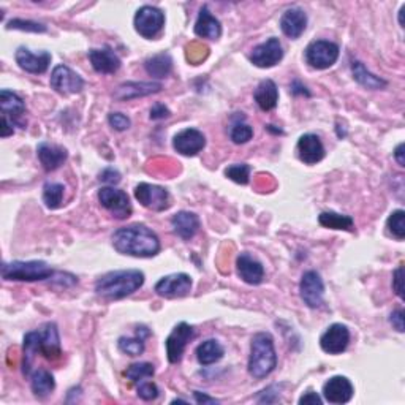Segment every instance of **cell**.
Masks as SVG:
<instances>
[{
	"label": "cell",
	"instance_id": "50",
	"mask_svg": "<svg viewBox=\"0 0 405 405\" xmlns=\"http://www.w3.org/2000/svg\"><path fill=\"white\" fill-rule=\"evenodd\" d=\"M15 133V128H13V123L10 121H6L2 118V138H6V136H10Z\"/></svg>",
	"mask_w": 405,
	"mask_h": 405
},
{
	"label": "cell",
	"instance_id": "40",
	"mask_svg": "<svg viewBox=\"0 0 405 405\" xmlns=\"http://www.w3.org/2000/svg\"><path fill=\"white\" fill-rule=\"evenodd\" d=\"M231 140L233 143H236V144H244L247 141H250L252 140V136H253V130L250 126H247V123H243V122H238L233 126L231 128Z\"/></svg>",
	"mask_w": 405,
	"mask_h": 405
},
{
	"label": "cell",
	"instance_id": "13",
	"mask_svg": "<svg viewBox=\"0 0 405 405\" xmlns=\"http://www.w3.org/2000/svg\"><path fill=\"white\" fill-rule=\"evenodd\" d=\"M194 335H195L194 328L187 323H184V321L173 329V333H171L167 339V355L171 365H176V362H179L182 360L185 347H187L189 342L194 339Z\"/></svg>",
	"mask_w": 405,
	"mask_h": 405
},
{
	"label": "cell",
	"instance_id": "32",
	"mask_svg": "<svg viewBox=\"0 0 405 405\" xmlns=\"http://www.w3.org/2000/svg\"><path fill=\"white\" fill-rule=\"evenodd\" d=\"M30 387L33 394L40 397V399H43V397L50 396L52 393L54 388H56V382H54V377L50 370L38 369L32 374Z\"/></svg>",
	"mask_w": 405,
	"mask_h": 405
},
{
	"label": "cell",
	"instance_id": "44",
	"mask_svg": "<svg viewBox=\"0 0 405 405\" xmlns=\"http://www.w3.org/2000/svg\"><path fill=\"white\" fill-rule=\"evenodd\" d=\"M393 288L397 296L404 299V267L399 266L393 274Z\"/></svg>",
	"mask_w": 405,
	"mask_h": 405
},
{
	"label": "cell",
	"instance_id": "18",
	"mask_svg": "<svg viewBox=\"0 0 405 405\" xmlns=\"http://www.w3.org/2000/svg\"><path fill=\"white\" fill-rule=\"evenodd\" d=\"M163 86L160 82H126L116 89L113 97L118 101H128L140 97H148L150 94L160 92Z\"/></svg>",
	"mask_w": 405,
	"mask_h": 405
},
{
	"label": "cell",
	"instance_id": "25",
	"mask_svg": "<svg viewBox=\"0 0 405 405\" xmlns=\"http://www.w3.org/2000/svg\"><path fill=\"white\" fill-rule=\"evenodd\" d=\"M40 353L50 361H56L60 358L62 350L59 331L54 323H48L43 328V331H40Z\"/></svg>",
	"mask_w": 405,
	"mask_h": 405
},
{
	"label": "cell",
	"instance_id": "9",
	"mask_svg": "<svg viewBox=\"0 0 405 405\" xmlns=\"http://www.w3.org/2000/svg\"><path fill=\"white\" fill-rule=\"evenodd\" d=\"M299 294L304 304L311 309H317L323 304L325 296V285L317 271L304 272L299 284Z\"/></svg>",
	"mask_w": 405,
	"mask_h": 405
},
{
	"label": "cell",
	"instance_id": "5",
	"mask_svg": "<svg viewBox=\"0 0 405 405\" xmlns=\"http://www.w3.org/2000/svg\"><path fill=\"white\" fill-rule=\"evenodd\" d=\"M339 59V46L333 41L317 40L306 48L307 64L317 70H326Z\"/></svg>",
	"mask_w": 405,
	"mask_h": 405
},
{
	"label": "cell",
	"instance_id": "41",
	"mask_svg": "<svg viewBox=\"0 0 405 405\" xmlns=\"http://www.w3.org/2000/svg\"><path fill=\"white\" fill-rule=\"evenodd\" d=\"M6 29H18V30H27V32H46V27L43 24L32 23V21L24 19H13L6 26Z\"/></svg>",
	"mask_w": 405,
	"mask_h": 405
},
{
	"label": "cell",
	"instance_id": "30",
	"mask_svg": "<svg viewBox=\"0 0 405 405\" xmlns=\"http://www.w3.org/2000/svg\"><path fill=\"white\" fill-rule=\"evenodd\" d=\"M148 74H150L152 78H167L168 74L173 70V59L168 52H160L155 54L154 57H149L144 64Z\"/></svg>",
	"mask_w": 405,
	"mask_h": 405
},
{
	"label": "cell",
	"instance_id": "36",
	"mask_svg": "<svg viewBox=\"0 0 405 405\" xmlns=\"http://www.w3.org/2000/svg\"><path fill=\"white\" fill-rule=\"evenodd\" d=\"M154 374L155 369L150 362H135V365L128 366L126 370V377L133 383H141L146 379H152Z\"/></svg>",
	"mask_w": 405,
	"mask_h": 405
},
{
	"label": "cell",
	"instance_id": "10",
	"mask_svg": "<svg viewBox=\"0 0 405 405\" xmlns=\"http://www.w3.org/2000/svg\"><path fill=\"white\" fill-rule=\"evenodd\" d=\"M190 290H192V279L184 272L171 274V276L163 277L155 284V293L159 294V296L168 299L187 296Z\"/></svg>",
	"mask_w": 405,
	"mask_h": 405
},
{
	"label": "cell",
	"instance_id": "4",
	"mask_svg": "<svg viewBox=\"0 0 405 405\" xmlns=\"http://www.w3.org/2000/svg\"><path fill=\"white\" fill-rule=\"evenodd\" d=\"M54 276L52 267L45 262H13L4 263L2 277L5 280H18V282H37Z\"/></svg>",
	"mask_w": 405,
	"mask_h": 405
},
{
	"label": "cell",
	"instance_id": "48",
	"mask_svg": "<svg viewBox=\"0 0 405 405\" xmlns=\"http://www.w3.org/2000/svg\"><path fill=\"white\" fill-rule=\"evenodd\" d=\"M321 402H323L321 397L317 393H314V391H309L304 396H301L299 399L301 405H321Z\"/></svg>",
	"mask_w": 405,
	"mask_h": 405
},
{
	"label": "cell",
	"instance_id": "51",
	"mask_svg": "<svg viewBox=\"0 0 405 405\" xmlns=\"http://www.w3.org/2000/svg\"><path fill=\"white\" fill-rule=\"evenodd\" d=\"M404 149H405V144L404 143H401L399 146L396 148V150H394V159H396V162L401 165V167H405V159H404Z\"/></svg>",
	"mask_w": 405,
	"mask_h": 405
},
{
	"label": "cell",
	"instance_id": "11",
	"mask_svg": "<svg viewBox=\"0 0 405 405\" xmlns=\"http://www.w3.org/2000/svg\"><path fill=\"white\" fill-rule=\"evenodd\" d=\"M282 45H280L279 38L276 37H271L270 40H266L265 43L255 46L250 54L252 64L258 68H271L277 65L279 62L282 60Z\"/></svg>",
	"mask_w": 405,
	"mask_h": 405
},
{
	"label": "cell",
	"instance_id": "34",
	"mask_svg": "<svg viewBox=\"0 0 405 405\" xmlns=\"http://www.w3.org/2000/svg\"><path fill=\"white\" fill-rule=\"evenodd\" d=\"M23 348H24L23 370L26 375H29L33 358H35V355L40 352V331H32L29 334H26Z\"/></svg>",
	"mask_w": 405,
	"mask_h": 405
},
{
	"label": "cell",
	"instance_id": "21",
	"mask_svg": "<svg viewBox=\"0 0 405 405\" xmlns=\"http://www.w3.org/2000/svg\"><path fill=\"white\" fill-rule=\"evenodd\" d=\"M306 27H307V15L304 10L298 9V6L287 10L282 18H280V29H282L285 35L292 40H296L303 35Z\"/></svg>",
	"mask_w": 405,
	"mask_h": 405
},
{
	"label": "cell",
	"instance_id": "3",
	"mask_svg": "<svg viewBox=\"0 0 405 405\" xmlns=\"http://www.w3.org/2000/svg\"><path fill=\"white\" fill-rule=\"evenodd\" d=\"M277 366V355L274 348V340L271 334L258 333L252 338L250 358H249V374L253 379L262 380L272 374Z\"/></svg>",
	"mask_w": 405,
	"mask_h": 405
},
{
	"label": "cell",
	"instance_id": "7",
	"mask_svg": "<svg viewBox=\"0 0 405 405\" xmlns=\"http://www.w3.org/2000/svg\"><path fill=\"white\" fill-rule=\"evenodd\" d=\"M165 15L155 6H141L135 15V29L144 38H155L163 29Z\"/></svg>",
	"mask_w": 405,
	"mask_h": 405
},
{
	"label": "cell",
	"instance_id": "24",
	"mask_svg": "<svg viewBox=\"0 0 405 405\" xmlns=\"http://www.w3.org/2000/svg\"><path fill=\"white\" fill-rule=\"evenodd\" d=\"M37 154L40 163L43 165V168L46 171H54L60 168L68 157L67 149L57 146V144H50V143L38 144Z\"/></svg>",
	"mask_w": 405,
	"mask_h": 405
},
{
	"label": "cell",
	"instance_id": "12",
	"mask_svg": "<svg viewBox=\"0 0 405 405\" xmlns=\"http://www.w3.org/2000/svg\"><path fill=\"white\" fill-rule=\"evenodd\" d=\"M51 87L62 95L78 94L84 87V81L78 73L65 65H57L51 73Z\"/></svg>",
	"mask_w": 405,
	"mask_h": 405
},
{
	"label": "cell",
	"instance_id": "43",
	"mask_svg": "<svg viewBox=\"0 0 405 405\" xmlns=\"http://www.w3.org/2000/svg\"><path fill=\"white\" fill-rule=\"evenodd\" d=\"M108 122L109 126H111L114 130H118V132H123V130H127L130 127V123H132L127 116L122 113H111L108 116Z\"/></svg>",
	"mask_w": 405,
	"mask_h": 405
},
{
	"label": "cell",
	"instance_id": "29",
	"mask_svg": "<svg viewBox=\"0 0 405 405\" xmlns=\"http://www.w3.org/2000/svg\"><path fill=\"white\" fill-rule=\"evenodd\" d=\"M223 353H225V350L221 345V342L216 339H209L198 345L196 360L203 366H211V365H214V362L221 361L223 358Z\"/></svg>",
	"mask_w": 405,
	"mask_h": 405
},
{
	"label": "cell",
	"instance_id": "28",
	"mask_svg": "<svg viewBox=\"0 0 405 405\" xmlns=\"http://www.w3.org/2000/svg\"><path fill=\"white\" fill-rule=\"evenodd\" d=\"M255 101L263 111H272L279 101V89L272 79H263L255 91Z\"/></svg>",
	"mask_w": 405,
	"mask_h": 405
},
{
	"label": "cell",
	"instance_id": "19",
	"mask_svg": "<svg viewBox=\"0 0 405 405\" xmlns=\"http://www.w3.org/2000/svg\"><path fill=\"white\" fill-rule=\"evenodd\" d=\"M298 155L306 165H315L325 159V146L317 135L306 133L298 141Z\"/></svg>",
	"mask_w": 405,
	"mask_h": 405
},
{
	"label": "cell",
	"instance_id": "8",
	"mask_svg": "<svg viewBox=\"0 0 405 405\" xmlns=\"http://www.w3.org/2000/svg\"><path fill=\"white\" fill-rule=\"evenodd\" d=\"M135 198L144 206V208H148L150 211L162 212L170 208L168 190L160 187V185L141 182L135 187Z\"/></svg>",
	"mask_w": 405,
	"mask_h": 405
},
{
	"label": "cell",
	"instance_id": "47",
	"mask_svg": "<svg viewBox=\"0 0 405 405\" xmlns=\"http://www.w3.org/2000/svg\"><path fill=\"white\" fill-rule=\"evenodd\" d=\"M389 321H391V325L397 329V331L404 333V311L402 309H396V311L391 314Z\"/></svg>",
	"mask_w": 405,
	"mask_h": 405
},
{
	"label": "cell",
	"instance_id": "1",
	"mask_svg": "<svg viewBox=\"0 0 405 405\" xmlns=\"http://www.w3.org/2000/svg\"><path fill=\"white\" fill-rule=\"evenodd\" d=\"M113 245L122 255L150 258L160 252V239L146 225L122 226L113 235Z\"/></svg>",
	"mask_w": 405,
	"mask_h": 405
},
{
	"label": "cell",
	"instance_id": "39",
	"mask_svg": "<svg viewBox=\"0 0 405 405\" xmlns=\"http://www.w3.org/2000/svg\"><path fill=\"white\" fill-rule=\"evenodd\" d=\"M118 347L122 353L128 356H140L144 352V339L138 338H121Z\"/></svg>",
	"mask_w": 405,
	"mask_h": 405
},
{
	"label": "cell",
	"instance_id": "35",
	"mask_svg": "<svg viewBox=\"0 0 405 405\" xmlns=\"http://www.w3.org/2000/svg\"><path fill=\"white\" fill-rule=\"evenodd\" d=\"M64 185L56 182H48L43 187V201L48 209H57L62 206L64 198Z\"/></svg>",
	"mask_w": 405,
	"mask_h": 405
},
{
	"label": "cell",
	"instance_id": "15",
	"mask_svg": "<svg viewBox=\"0 0 405 405\" xmlns=\"http://www.w3.org/2000/svg\"><path fill=\"white\" fill-rule=\"evenodd\" d=\"M173 146L179 154L185 157H194L204 149L206 138L200 130L185 128L174 136Z\"/></svg>",
	"mask_w": 405,
	"mask_h": 405
},
{
	"label": "cell",
	"instance_id": "38",
	"mask_svg": "<svg viewBox=\"0 0 405 405\" xmlns=\"http://www.w3.org/2000/svg\"><path fill=\"white\" fill-rule=\"evenodd\" d=\"M225 176L228 177V179H231L233 182L245 185L247 182H249V177H250V167L247 163L231 165V167L225 170Z\"/></svg>",
	"mask_w": 405,
	"mask_h": 405
},
{
	"label": "cell",
	"instance_id": "6",
	"mask_svg": "<svg viewBox=\"0 0 405 405\" xmlns=\"http://www.w3.org/2000/svg\"><path fill=\"white\" fill-rule=\"evenodd\" d=\"M99 201L103 208L111 212L114 218H119V221L132 216V204H130L128 195L123 190L103 187L99 190Z\"/></svg>",
	"mask_w": 405,
	"mask_h": 405
},
{
	"label": "cell",
	"instance_id": "27",
	"mask_svg": "<svg viewBox=\"0 0 405 405\" xmlns=\"http://www.w3.org/2000/svg\"><path fill=\"white\" fill-rule=\"evenodd\" d=\"M195 33L201 38L217 40L222 33V26L218 19L211 15L208 6H203L200 15H198L196 24H195Z\"/></svg>",
	"mask_w": 405,
	"mask_h": 405
},
{
	"label": "cell",
	"instance_id": "20",
	"mask_svg": "<svg viewBox=\"0 0 405 405\" xmlns=\"http://www.w3.org/2000/svg\"><path fill=\"white\" fill-rule=\"evenodd\" d=\"M236 270L238 276L241 277L245 284L258 285L263 282L265 279V267L263 265L250 257L249 253H241L236 260Z\"/></svg>",
	"mask_w": 405,
	"mask_h": 405
},
{
	"label": "cell",
	"instance_id": "33",
	"mask_svg": "<svg viewBox=\"0 0 405 405\" xmlns=\"http://www.w3.org/2000/svg\"><path fill=\"white\" fill-rule=\"evenodd\" d=\"M320 225H323L325 228H331V230H344V231H353L355 230V223L353 218L350 216H344V214H338V212H321L318 217Z\"/></svg>",
	"mask_w": 405,
	"mask_h": 405
},
{
	"label": "cell",
	"instance_id": "49",
	"mask_svg": "<svg viewBox=\"0 0 405 405\" xmlns=\"http://www.w3.org/2000/svg\"><path fill=\"white\" fill-rule=\"evenodd\" d=\"M194 396H195V401H196L198 404H218V401L214 399V397L206 396V394L200 393V391H195Z\"/></svg>",
	"mask_w": 405,
	"mask_h": 405
},
{
	"label": "cell",
	"instance_id": "23",
	"mask_svg": "<svg viewBox=\"0 0 405 405\" xmlns=\"http://www.w3.org/2000/svg\"><path fill=\"white\" fill-rule=\"evenodd\" d=\"M0 108H2V118L10 121L13 126L18 123L26 113L23 99L18 94L9 91V89H2V92H0Z\"/></svg>",
	"mask_w": 405,
	"mask_h": 405
},
{
	"label": "cell",
	"instance_id": "17",
	"mask_svg": "<svg viewBox=\"0 0 405 405\" xmlns=\"http://www.w3.org/2000/svg\"><path fill=\"white\" fill-rule=\"evenodd\" d=\"M355 394V388L347 377L335 375L323 387V397L329 404H347Z\"/></svg>",
	"mask_w": 405,
	"mask_h": 405
},
{
	"label": "cell",
	"instance_id": "45",
	"mask_svg": "<svg viewBox=\"0 0 405 405\" xmlns=\"http://www.w3.org/2000/svg\"><path fill=\"white\" fill-rule=\"evenodd\" d=\"M100 181H101V182H105V184H109V185L121 182V174H119V171H116L114 168H106V170H103L101 173H100Z\"/></svg>",
	"mask_w": 405,
	"mask_h": 405
},
{
	"label": "cell",
	"instance_id": "26",
	"mask_svg": "<svg viewBox=\"0 0 405 405\" xmlns=\"http://www.w3.org/2000/svg\"><path fill=\"white\" fill-rule=\"evenodd\" d=\"M171 226L177 236L182 238L184 241H189L200 230V218L194 212L181 211L171 218Z\"/></svg>",
	"mask_w": 405,
	"mask_h": 405
},
{
	"label": "cell",
	"instance_id": "31",
	"mask_svg": "<svg viewBox=\"0 0 405 405\" xmlns=\"http://www.w3.org/2000/svg\"><path fill=\"white\" fill-rule=\"evenodd\" d=\"M352 72H353V78L358 81L362 87L370 89V91H379V89L387 87L385 79H382L380 77H375V74L370 73L367 68L358 60L352 62Z\"/></svg>",
	"mask_w": 405,
	"mask_h": 405
},
{
	"label": "cell",
	"instance_id": "42",
	"mask_svg": "<svg viewBox=\"0 0 405 405\" xmlns=\"http://www.w3.org/2000/svg\"><path fill=\"white\" fill-rule=\"evenodd\" d=\"M138 396L143 401H154L159 396V388L152 382H141L138 387Z\"/></svg>",
	"mask_w": 405,
	"mask_h": 405
},
{
	"label": "cell",
	"instance_id": "52",
	"mask_svg": "<svg viewBox=\"0 0 405 405\" xmlns=\"http://www.w3.org/2000/svg\"><path fill=\"white\" fill-rule=\"evenodd\" d=\"M404 13H405V5L402 6L401 11H399V24H401V27H404Z\"/></svg>",
	"mask_w": 405,
	"mask_h": 405
},
{
	"label": "cell",
	"instance_id": "16",
	"mask_svg": "<svg viewBox=\"0 0 405 405\" xmlns=\"http://www.w3.org/2000/svg\"><path fill=\"white\" fill-rule=\"evenodd\" d=\"M15 59L18 65L23 68L24 72L32 74H41L48 70V67L51 64V54L48 51H41L33 54L27 48L21 46L15 54Z\"/></svg>",
	"mask_w": 405,
	"mask_h": 405
},
{
	"label": "cell",
	"instance_id": "14",
	"mask_svg": "<svg viewBox=\"0 0 405 405\" xmlns=\"http://www.w3.org/2000/svg\"><path fill=\"white\" fill-rule=\"evenodd\" d=\"M350 344V331L345 325L334 323L321 334L320 347L329 355H339L345 352Z\"/></svg>",
	"mask_w": 405,
	"mask_h": 405
},
{
	"label": "cell",
	"instance_id": "37",
	"mask_svg": "<svg viewBox=\"0 0 405 405\" xmlns=\"http://www.w3.org/2000/svg\"><path fill=\"white\" fill-rule=\"evenodd\" d=\"M387 226L391 235H393L396 239H399V241H402L405 238V212L402 209L394 211L393 214L388 217Z\"/></svg>",
	"mask_w": 405,
	"mask_h": 405
},
{
	"label": "cell",
	"instance_id": "22",
	"mask_svg": "<svg viewBox=\"0 0 405 405\" xmlns=\"http://www.w3.org/2000/svg\"><path fill=\"white\" fill-rule=\"evenodd\" d=\"M89 60H91L94 70L101 74H113L121 68V59L109 48L91 50L89 51Z\"/></svg>",
	"mask_w": 405,
	"mask_h": 405
},
{
	"label": "cell",
	"instance_id": "2",
	"mask_svg": "<svg viewBox=\"0 0 405 405\" xmlns=\"http://www.w3.org/2000/svg\"><path fill=\"white\" fill-rule=\"evenodd\" d=\"M144 284V274L138 270L111 271L101 276L95 284V292L101 298L122 299L140 290Z\"/></svg>",
	"mask_w": 405,
	"mask_h": 405
},
{
	"label": "cell",
	"instance_id": "46",
	"mask_svg": "<svg viewBox=\"0 0 405 405\" xmlns=\"http://www.w3.org/2000/svg\"><path fill=\"white\" fill-rule=\"evenodd\" d=\"M170 116V109L162 105V103H155V105L150 108V119L152 121H160Z\"/></svg>",
	"mask_w": 405,
	"mask_h": 405
}]
</instances>
